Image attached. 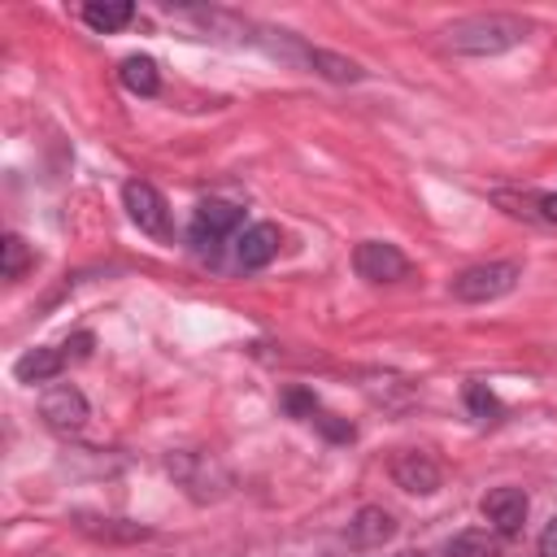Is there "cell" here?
<instances>
[{
	"label": "cell",
	"instance_id": "obj_5",
	"mask_svg": "<svg viewBox=\"0 0 557 557\" xmlns=\"http://www.w3.org/2000/svg\"><path fill=\"white\" fill-rule=\"evenodd\" d=\"M235 226H239V209L231 200H200L196 213H191V244L196 248H218Z\"/></svg>",
	"mask_w": 557,
	"mask_h": 557
},
{
	"label": "cell",
	"instance_id": "obj_18",
	"mask_svg": "<svg viewBox=\"0 0 557 557\" xmlns=\"http://www.w3.org/2000/svg\"><path fill=\"white\" fill-rule=\"evenodd\" d=\"M540 209H544L548 222H557V196H540Z\"/></svg>",
	"mask_w": 557,
	"mask_h": 557
},
{
	"label": "cell",
	"instance_id": "obj_14",
	"mask_svg": "<svg viewBox=\"0 0 557 557\" xmlns=\"http://www.w3.org/2000/svg\"><path fill=\"white\" fill-rule=\"evenodd\" d=\"M122 83L135 91V96H157V61L152 57H126L122 61Z\"/></svg>",
	"mask_w": 557,
	"mask_h": 557
},
{
	"label": "cell",
	"instance_id": "obj_7",
	"mask_svg": "<svg viewBox=\"0 0 557 557\" xmlns=\"http://www.w3.org/2000/svg\"><path fill=\"white\" fill-rule=\"evenodd\" d=\"M392 479H396V487H405V492H413V496H431L444 474H440V461H435L431 453L405 448V453L392 457Z\"/></svg>",
	"mask_w": 557,
	"mask_h": 557
},
{
	"label": "cell",
	"instance_id": "obj_12",
	"mask_svg": "<svg viewBox=\"0 0 557 557\" xmlns=\"http://www.w3.org/2000/svg\"><path fill=\"white\" fill-rule=\"evenodd\" d=\"M135 17V9L126 4V0H91V4H83V22L91 26V30H100V35H109V30H122L126 22Z\"/></svg>",
	"mask_w": 557,
	"mask_h": 557
},
{
	"label": "cell",
	"instance_id": "obj_4",
	"mask_svg": "<svg viewBox=\"0 0 557 557\" xmlns=\"http://www.w3.org/2000/svg\"><path fill=\"white\" fill-rule=\"evenodd\" d=\"M352 265H357V274L370 278V283H396V278L409 274V257H405L396 244H383V239H366V244H357Z\"/></svg>",
	"mask_w": 557,
	"mask_h": 557
},
{
	"label": "cell",
	"instance_id": "obj_3",
	"mask_svg": "<svg viewBox=\"0 0 557 557\" xmlns=\"http://www.w3.org/2000/svg\"><path fill=\"white\" fill-rule=\"evenodd\" d=\"M126 213H131V222L144 231V235H152V239H170V209H165V196L152 187V183H126Z\"/></svg>",
	"mask_w": 557,
	"mask_h": 557
},
{
	"label": "cell",
	"instance_id": "obj_10",
	"mask_svg": "<svg viewBox=\"0 0 557 557\" xmlns=\"http://www.w3.org/2000/svg\"><path fill=\"white\" fill-rule=\"evenodd\" d=\"M396 535V518L387 513V509H361L352 522H348V540L357 544V548H379L383 540H392Z\"/></svg>",
	"mask_w": 557,
	"mask_h": 557
},
{
	"label": "cell",
	"instance_id": "obj_16",
	"mask_svg": "<svg viewBox=\"0 0 557 557\" xmlns=\"http://www.w3.org/2000/svg\"><path fill=\"white\" fill-rule=\"evenodd\" d=\"M466 400H470L474 413H483V418L496 409V400H492V392H483V383H470V387H466Z\"/></svg>",
	"mask_w": 557,
	"mask_h": 557
},
{
	"label": "cell",
	"instance_id": "obj_19",
	"mask_svg": "<svg viewBox=\"0 0 557 557\" xmlns=\"http://www.w3.org/2000/svg\"><path fill=\"white\" fill-rule=\"evenodd\" d=\"M400 557H418V553H400Z\"/></svg>",
	"mask_w": 557,
	"mask_h": 557
},
{
	"label": "cell",
	"instance_id": "obj_9",
	"mask_svg": "<svg viewBox=\"0 0 557 557\" xmlns=\"http://www.w3.org/2000/svg\"><path fill=\"white\" fill-rule=\"evenodd\" d=\"M278 244H283L278 226H274V222H257V226H248V231L239 235L235 261H239L244 270H261V265H270V261L278 257Z\"/></svg>",
	"mask_w": 557,
	"mask_h": 557
},
{
	"label": "cell",
	"instance_id": "obj_8",
	"mask_svg": "<svg viewBox=\"0 0 557 557\" xmlns=\"http://www.w3.org/2000/svg\"><path fill=\"white\" fill-rule=\"evenodd\" d=\"M479 509H483V518L492 522L496 535H518L522 522H527V492L522 487H492Z\"/></svg>",
	"mask_w": 557,
	"mask_h": 557
},
{
	"label": "cell",
	"instance_id": "obj_17",
	"mask_svg": "<svg viewBox=\"0 0 557 557\" xmlns=\"http://www.w3.org/2000/svg\"><path fill=\"white\" fill-rule=\"evenodd\" d=\"M540 557H557V518L544 527V535H540Z\"/></svg>",
	"mask_w": 557,
	"mask_h": 557
},
{
	"label": "cell",
	"instance_id": "obj_2",
	"mask_svg": "<svg viewBox=\"0 0 557 557\" xmlns=\"http://www.w3.org/2000/svg\"><path fill=\"white\" fill-rule=\"evenodd\" d=\"M513 278H518V265H513V261L470 265V270H461V274L453 278V296H457V300H470V305L496 300V296H505V292L513 287Z\"/></svg>",
	"mask_w": 557,
	"mask_h": 557
},
{
	"label": "cell",
	"instance_id": "obj_6",
	"mask_svg": "<svg viewBox=\"0 0 557 557\" xmlns=\"http://www.w3.org/2000/svg\"><path fill=\"white\" fill-rule=\"evenodd\" d=\"M39 413H44V422L52 426V431H78L83 422H87V400H83V392L78 387H70V383H57V387H48L44 396H39Z\"/></svg>",
	"mask_w": 557,
	"mask_h": 557
},
{
	"label": "cell",
	"instance_id": "obj_13",
	"mask_svg": "<svg viewBox=\"0 0 557 557\" xmlns=\"http://www.w3.org/2000/svg\"><path fill=\"white\" fill-rule=\"evenodd\" d=\"M444 557H500V540L487 531H461L444 544Z\"/></svg>",
	"mask_w": 557,
	"mask_h": 557
},
{
	"label": "cell",
	"instance_id": "obj_1",
	"mask_svg": "<svg viewBox=\"0 0 557 557\" xmlns=\"http://www.w3.org/2000/svg\"><path fill=\"white\" fill-rule=\"evenodd\" d=\"M522 39H527V22H518L509 13H479V17L448 26V48H457V52H505Z\"/></svg>",
	"mask_w": 557,
	"mask_h": 557
},
{
	"label": "cell",
	"instance_id": "obj_15",
	"mask_svg": "<svg viewBox=\"0 0 557 557\" xmlns=\"http://www.w3.org/2000/svg\"><path fill=\"white\" fill-rule=\"evenodd\" d=\"M26 244H22V235H4V278H22V270H26Z\"/></svg>",
	"mask_w": 557,
	"mask_h": 557
},
{
	"label": "cell",
	"instance_id": "obj_11",
	"mask_svg": "<svg viewBox=\"0 0 557 557\" xmlns=\"http://www.w3.org/2000/svg\"><path fill=\"white\" fill-rule=\"evenodd\" d=\"M65 348H35V352H26V357H17V366H13V374L22 379V383H48V379H57L61 370H65Z\"/></svg>",
	"mask_w": 557,
	"mask_h": 557
}]
</instances>
